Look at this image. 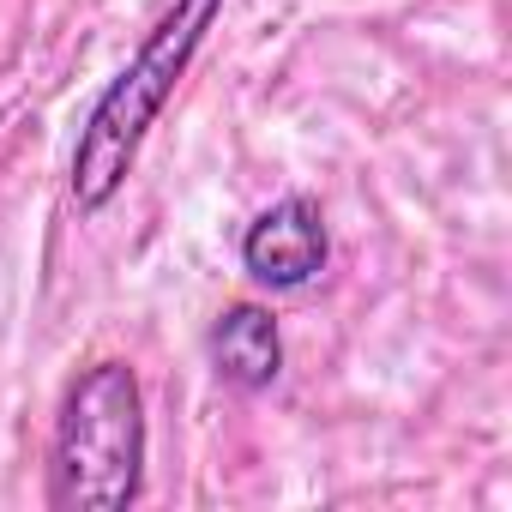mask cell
<instances>
[{
    "label": "cell",
    "instance_id": "cell-1",
    "mask_svg": "<svg viewBox=\"0 0 512 512\" xmlns=\"http://www.w3.org/2000/svg\"><path fill=\"white\" fill-rule=\"evenodd\" d=\"M217 13H223V0H169V13L145 31L139 55L91 103L85 133L73 145V199H79V211H103L121 193V181L139 163L145 133L169 109V97H175L181 73L193 67V55H199L205 31L217 25Z\"/></svg>",
    "mask_w": 512,
    "mask_h": 512
},
{
    "label": "cell",
    "instance_id": "cell-2",
    "mask_svg": "<svg viewBox=\"0 0 512 512\" xmlns=\"http://www.w3.org/2000/svg\"><path fill=\"white\" fill-rule=\"evenodd\" d=\"M145 476V398L127 362H91L61 404L49 494L67 512H121Z\"/></svg>",
    "mask_w": 512,
    "mask_h": 512
},
{
    "label": "cell",
    "instance_id": "cell-3",
    "mask_svg": "<svg viewBox=\"0 0 512 512\" xmlns=\"http://www.w3.org/2000/svg\"><path fill=\"white\" fill-rule=\"evenodd\" d=\"M326 253H332L326 217H320V205L308 193H290V199L266 205L241 235V266L266 290H302L308 278L326 272Z\"/></svg>",
    "mask_w": 512,
    "mask_h": 512
},
{
    "label": "cell",
    "instance_id": "cell-4",
    "mask_svg": "<svg viewBox=\"0 0 512 512\" xmlns=\"http://www.w3.org/2000/svg\"><path fill=\"white\" fill-rule=\"evenodd\" d=\"M211 362L229 386L241 392H266L284 368V338H278V320L260 308V302H235L217 314L211 326Z\"/></svg>",
    "mask_w": 512,
    "mask_h": 512
}]
</instances>
